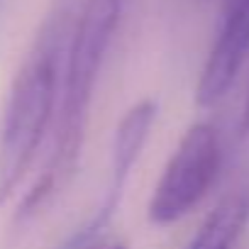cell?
I'll return each mask as SVG.
<instances>
[{
	"label": "cell",
	"instance_id": "7a4b0ae2",
	"mask_svg": "<svg viewBox=\"0 0 249 249\" xmlns=\"http://www.w3.org/2000/svg\"><path fill=\"white\" fill-rule=\"evenodd\" d=\"M71 27V10L54 8L10 83L0 120V205L18 191L47 130L56 124Z\"/></svg>",
	"mask_w": 249,
	"mask_h": 249
},
{
	"label": "cell",
	"instance_id": "5b68a950",
	"mask_svg": "<svg viewBox=\"0 0 249 249\" xmlns=\"http://www.w3.org/2000/svg\"><path fill=\"white\" fill-rule=\"evenodd\" d=\"M249 56V0H225L222 8V25L217 32L215 44L203 64L198 86H196V103L198 105H215L234 78L239 76L242 66Z\"/></svg>",
	"mask_w": 249,
	"mask_h": 249
},
{
	"label": "cell",
	"instance_id": "ba28073f",
	"mask_svg": "<svg viewBox=\"0 0 249 249\" xmlns=\"http://www.w3.org/2000/svg\"><path fill=\"white\" fill-rule=\"evenodd\" d=\"M239 127H242V135H249V93H247V100H244V110H242Z\"/></svg>",
	"mask_w": 249,
	"mask_h": 249
},
{
	"label": "cell",
	"instance_id": "6da1fadb",
	"mask_svg": "<svg viewBox=\"0 0 249 249\" xmlns=\"http://www.w3.org/2000/svg\"><path fill=\"white\" fill-rule=\"evenodd\" d=\"M122 10L124 0H83L78 15L73 18L64 64L59 115L54 124V152L49 166L25 196L20 217H30L42 210L73 178L78 169L93 90L117 32Z\"/></svg>",
	"mask_w": 249,
	"mask_h": 249
},
{
	"label": "cell",
	"instance_id": "52a82bcc",
	"mask_svg": "<svg viewBox=\"0 0 249 249\" xmlns=\"http://www.w3.org/2000/svg\"><path fill=\"white\" fill-rule=\"evenodd\" d=\"M64 249H127V244L120 242V239H112V237H98V239H90V237H83V234H73L69 239V244Z\"/></svg>",
	"mask_w": 249,
	"mask_h": 249
},
{
	"label": "cell",
	"instance_id": "3957f363",
	"mask_svg": "<svg viewBox=\"0 0 249 249\" xmlns=\"http://www.w3.org/2000/svg\"><path fill=\"white\" fill-rule=\"evenodd\" d=\"M222 169L220 132L210 122H196L169 157L147 205L152 225H174L196 210Z\"/></svg>",
	"mask_w": 249,
	"mask_h": 249
},
{
	"label": "cell",
	"instance_id": "277c9868",
	"mask_svg": "<svg viewBox=\"0 0 249 249\" xmlns=\"http://www.w3.org/2000/svg\"><path fill=\"white\" fill-rule=\"evenodd\" d=\"M157 120V100L154 98H142L140 103H135L132 107H127L117 122L115 135H112V149H110V178H107V188H105V198L98 208V213L93 215V220L81 227L78 232L86 237H105V227L112 220L124 186H127L147 142L152 135V124Z\"/></svg>",
	"mask_w": 249,
	"mask_h": 249
},
{
	"label": "cell",
	"instance_id": "8992f818",
	"mask_svg": "<svg viewBox=\"0 0 249 249\" xmlns=\"http://www.w3.org/2000/svg\"><path fill=\"white\" fill-rule=\"evenodd\" d=\"M249 225V196L234 193L222 198L198 227L186 249H237Z\"/></svg>",
	"mask_w": 249,
	"mask_h": 249
}]
</instances>
